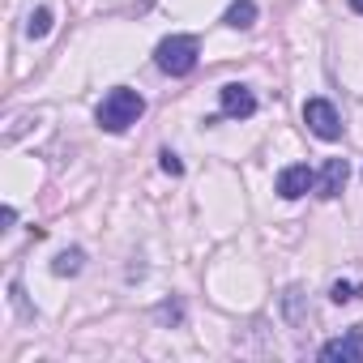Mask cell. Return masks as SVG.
<instances>
[{
  "label": "cell",
  "mask_w": 363,
  "mask_h": 363,
  "mask_svg": "<svg viewBox=\"0 0 363 363\" xmlns=\"http://www.w3.org/2000/svg\"><path fill=\"white\" fill-rule=\"evenodd\" d=\"M141 111H145V99H141L137 90H128V86H116V90L103 94L94 120H99L103 133H124V128H133V124L141 120Z\"/></svg>",
  "instance_id": "obj_1"
},
{
  "label": "cell",
  "mask_w": 363,
  "mask_h": 363,
  "mask_svg": "<svg viewBox=\"0 0 363 363\" xmlns=\"http://www.w3.org/2000/svg\"><path fill=\"white\" fill-rule=\"evenodd\" d=\"M154 316H158V320H179L184 312H179V303H162V308H158Z\"/></svg>",
  "instance_id": "obj_14"
},
{
  "label": "cell",
  "mask_w": 363,
  "mask_h": 363,
  "mask_svg": "<svg viewBox=\"0 0 363 363\" xmlns=\"http://www.w3.org/2000/svg\"><path fill=\"white\" fill-rule=\"evenodd\" d=\"M350 9H354V13H363V0H350Z\"/></svg>",
  "instance_id": "obj_16"
},
{
  "label": "cell",
  "mask_w": 363,
  "mask_h": 363,
  "mask_svg": "<svg viewBox=\"0 0 363 363\" xmlns=\"http://www.w3.org/2000/svg\"><path fill=\"white\" fill-rule=\"evenodd\" d=\"M303 124L320 137V141H337L342 137V116L329 99H308L303 103Z\"/></svg>",
  "instance_id": "obj_3"
},
{
  "label": "cell",
  "mask_w": 363,
  "mask_h": 363,
  "mask_svg": "<svg viewBox=\"0 0 363 363\" xmlns=\"http://www.w3.org/2000/svg\"><path fill=\"white\" fill-rule=\"evenodd\" d=\"M82 265H86V252H82V248H65V252L52 261V274H56V278H73V274H82Z\"/></svg>",
  "instance_id": "obj_9"
},
{
  "label": "cell",
  "mask_w": 363,
  "mask_h": 363,
  "mask_svg": "<svg viewBox=\"0 0 363 363\" xmlns=\"http://www.w3.org/2000/svg\"><path fill=\"white\" fill-rule=\"evenodd\" d=\"M257 22V0H231V9L223 13V26L231 30H248Z\"/></svg>",
  "instance_id": "obj_8"
},
{
  "label": "cell",
  "mask_w": 363,
  "mask_h": 363,
  "mask_svg": "<svg viewBox=\"0 0 363 363\" xmlns=\"http://www.w3.org/2000/svg\"><path fill=\"white\" fill-rule=\"evenodd\" d=\"M325 363H363V329H350L346 337H329L320 346Z\"/></svg>",
  "instance_id": "obj_6"
},
{
  "label": "cell",
  "mask_w": 363,
  "mask_h": 363,
  "mask_svg": "<svg viewBox=\"0 0 363 363\" xmlns=\"http://www.w3.org/2000/svg\"><path fill=\"white\" fill-rule=\"evenodd\" d=\"M346 175H350L346 158H325V167L316 171V184H312V193H316V197H325V201H333V197L346 189Z\"/></svg>",
  "instance_id": "obj_7"
},
{
  "label": "cell",
  "mask_w": 363,
  "mask_h": 363,
  "mask_svg": "<svg viewBox=\"0 0 363 363\" xmlns=\"http://www.w3.org/2000/svg\"><path fill=\"white\" fill-rule=\"evenodd\" d=\"M158 167H162L167 175H184V162H179V154H171V150L158 154Z\"/></svg>",
  "instance_id": "obj_12"
},
{
  "label": "cell",
  "mask_w": 363,
  "mask_h": 363,
  "mask_svg": "<svg viewBox=\"0 0 363 363\" xmlns=\"http://www.w3.org/2000/svg\"><path fill=\"white\" fill-rule=\"evenodd\" d=\"M9 303H13L22 316H30V308H26V295H22V282H18V278L9 282Z\"/></svg>",
  "instance_id": "obj_13"
},
{
  "label": "cell",
  "mask_w": 363,
  "mask_h": 363,
  "mask_svg": "<svg viewBox=\"0 0 363 363\" xmlns=\"http://www.w3.org/2000/svg\"><path fill=\"white\" fill-rule=\"evenodd\" d=\"M312 184H316V171L308 162H291V167L278 171V197L282 201H299Z\"/></svg>",
  "instance_id": "obj_5"
},
{
  "label": "cell",
  "mask_w": 363,
  "mask_h": 363,
  "mask_svg": "<svg viewBox=\"0 0 363 363\" xmlns=\"http://www.w3.org/2000/svg\"><path fill=\"white\" fill-rule=\"evenodd\" d=\"M363 295V286H350V282H333L329 286V299L333 303H350V299H359Z\"/></svg>",
  "instance_id": "obj_11"
},
{
  "label": "cell",
  "mask_w": 363,
  "mask_h": 363,
  "mask_svg": "<svg viewBox=\"0 0 363 363\" xmlns=\"http://www.w3.org/2000/svg\"><path fill=\"white\" fill-rule=\"evenodd\" d=\"M26 35H30V39H48V35H52V9H48V5L26 18Z\"/></svg>",
  "instance_id": "obj_10"
},
{
  "label": "cell",
  "mask_w": 363,
  "mask_h": 363,
  "mask_svg": "<svg viewBox=\"0 0 363 363\" xmlns=\"http://www.w3.org/2000/svg\"><path fill=\"white\" fill-rule=\"evenodd\" d=\"M0 223H5V231H9V227L18 223V210H13V206H5V214H0Z\"/></svg>",
  "instance_id": "obj_15"
},
{
  "label": "cell",
  "mask_w": 363,
  "mask_h": 363,
  "mask_svg": "<svg viewBox=\"0 0 363 363\" xmlns=\"http://www.w3.org/2000/svg\"><path fill=\"white\" fill-rule=\"evenodd\" d=\"M201 60V43L197 35H167L158 48H154V65L167 73V77H189Z\"/></svg>",
  "instance_id": "obj_2"
},
{
  "label": "cell",
  "mask_w": 363,
  "mask_h": 363,
  "mask_svg": "<svg viewBox=\"0 0 363 363\" xmlns=\"http://www.w3.org/2000/svg\"><path fill=\"white\" fill-rule=\"evenodd\" d=\"M218 103H223V116L227 120H252L257 116V94L248 86H240V82H227L218 90Z\"/></svg>",
  "instance_id": "obj_4"
}]
</instances>
